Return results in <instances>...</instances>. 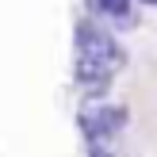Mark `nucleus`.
<instances>
[{
	"mask_svg": "<svg viewBox=\"0 0 157 157\" xmlns=\"http://www.w3.org/2000/svg\"><path fill=\"white\" fill-rule=\"evenodd\" d=\"M73 46H77V58H96V61H104V65H111L115 73L127 65V46L119 42V31L104 27V23L92 19V15L77 19Z\"/></svg>",
	"mask_w": 157,
	"mask_h": 157,
	"instance_id": "1",
	"label": "nucleus"
},
{
	"mask_svg": "<svg viewBox=\"0 0 157 157\" xmlns=\"http://www.w3.org/2000/svg\"><path fill=\"white\" fill-rule=\"evenodd\" d=\"M130 111L123 104H92L81 111V134L84 142H115V134H119L123 127H127Z\"/></svg>",
	"mask_w": 157,
	"mask_h": 157,
	"instance_id": "2",
	"label": "nucleus"
},
{
	"mask_svg": "<svg viewBox=\"0 0 157 157\" xmlns=\"http://www.w3.org/2000/svg\"><path fill=\"white\" fill-rule=\"evenodd\" d=\"M73 81H77V88H81L84 100H104L107 88H111V81H115V69L104 65V61H96V58H77Z\"/></svg>",
	"mask_w": 157,
	"mask_h": 157,
	"instance_id": "3",
	"label": "nucleus"
},
{
	"mask_svg": "<svg viewBox=\"0 0 157 157\" xmlns=\"http://www.w3.org/2000/svg\"><path fill=\"white\" fill-rule=\"evenodd\" d=\"M84 12L92 19H104L111 31L138 27V4L134 0H84Z\"/></svg>",
	"mask_w": 157,
	"mask_h": 157,
	"instance_id": "4",
	"label": "nucleus"
},
{
	"mask_svg": "<svg viewBox=\"0 0 157 157\" xmlns=\"http://www.w3.org/2000/svg\"><path fill=\"white\" fill-rule=\"evenodd\" d=\"M88 157H115V142H84Z\"/></svg>",
	"mask_w": 157,
	"mask_h": 157,
	"instance_id": "5",
	"label": "nucleus"
},
{
	"mask_svg": "<svg viewBox=\"0 0 157 157\" xmlns=\"http://www.w3.org/2000/svg\"><path fill=\"white\" fill-rule=\"evenodd\" d=\"M134 4H142V8H157V0H134Z\"/></svg>",
	"mask_w": 157,
	"mask_h": 157,
	"instance_id": "6",
	"label": "nucleus"
}]
</instances>
